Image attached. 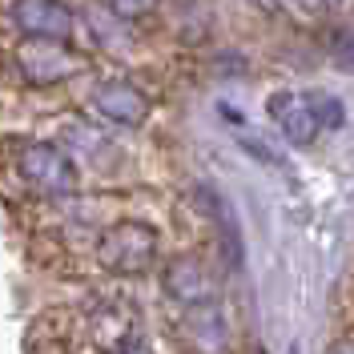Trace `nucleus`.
<instances>
[{
  "mask_svg": "<svg viewBox=\"0 0 354 354\" xmlns=\"http://www.w3.org/2000/svg\"><path fill=\"white\" fill-rule=\"evenodd\" d=\"M85 68V61L77 53H68L65 41H28L17 53V73L24 85L44 88V85H61L68 77H77Z\"/></svg>",
  "mask_w": 354,
  "mask_h": 354,
  "instance_id": "obj_4",
  "label": "nucleus"
},
{
  "mask_svg": "<svg viewBox=\"0 0 354 354\" xmlns=\"http://www.w3.org/2000/svg\"><path fill=\"white\" fill-rule=\"evenodd\" d=\"M326 354H354V338H342V342H334Z\"/></svg>",
  "mask_w": 354,
  "mask_h": 354,
  "instance_id": "obj_12",
  "label": "nucleus"
},
{
  "mask_svg": "<svg viewBox=\"0 0 354 354\" xmlns=\"http://www.w3.org/2000/svg\"><path fill=\"white\" fill-rule=\"evenodd\" d=\"M125 354H149V351H141V346H133V351H125Z\"/></svg>",
  "mask_w": 354,
  "mask_h": 354,
  "instance_id": "obj_13",
  "label": "nucleus"
},
{
  "mask_svg": "<svg viewBox=\"0 0 354 354\" xmlns=\"http://www.w3.org/2000/svg\"><path fill=\"white\" fill-rule=\"evenodd\" d=\"M266 109L274 117V125L282 129V137H290L294 145H310L318 133L326 129V121H322V97H314V93H298V88L274 93Z\"/></svg>",
  "mask_w": 354,
  "mask_h": 354,
  "instance_id": "obj_5",
  "label": "nucleus"
},
{
  "mask_svg": "<svg viewBox=\"0 0 354 354\" xmlns=\"http://www.w3.org/2000/svg\"><path fill=\"white\" fill-rule=\"evenodd\" d=\"M161 286H165V294H169V298H177L185 310L214 302L209 274H205V270H201V262H194V258H177V262L165 266V274H161Z\"/></svg>",
  "mask_w": 354,
  "mask_h": 354,
  "instance_id": "obj_8",
  "label": "nucleus"
},
{
  "mask_svg": "<svg viewBox=\"0 0 354 354\" xmlns=\"http://www.w3.org/2000/svg\"><path fill=\"white\" fill-rule=\"evenodd\" d=\"M88 105H93L97 117H105L109 125H125V129L145 125V117L153 109L149 97L133 85V81H101V85L88 93Z\"/></svg>",
  "mask_w": 354,
  "mask_h": 354,
  "instance_id": "obj_7",
  "label": "nucleus"
},
{
  "mask_svg": "<svg viewBox=\"0 0 354 354\" xmlns=\"http://www.w3.org/2000/svg\"><path fill=\"white\" fill-rule=\"evenodd\" d=\"M93 262L109 274H145L157 262V234L145 221H113L93 242Z\"/></svg>",
  "mask_w": 354,
  "mask_h": 354,
  "instance_id": "obj_2",
  "label": "nucleus"
},
{
  "mask_svg": "<svg viewBox=\"0 0 354 354\" xmlns=\"http://www.w3.org/2000/svg\"><path fill=\"white\" fill-rule=\"evenodd\" d=\"M105 4H109L113 17H121V21H141V17L153 12L157 0H105Z\"/></svg>",
  "mask_w": 354,
  "mask_h": 354,
  "instance_id": "obj_10",
  "label": "nucleus"
},
{
  "mask_svg": "<svg viewBox=\"0 0 354 354\" xmlns=\"http://www.w3.org/2000/svg\"><path fill=\"white\" fill-rule=\"evenodd\" d=\"M185 318H189V338H194L205 354H218L221 346H225V314L218 310V302L185 310Z\"/></svg>",
  "mask_w": 354,
  "mask_h": 354,
  "instance_id": "obj_9",
  "label": "nucleus"
},
{
  "mask_svg": "<svg viewBox=\"0 0 354 354\" xmlns=\"http://www.w3.org/2000/svg\"><path fill=\"white\" fill-rule=\"evenodd\" d=\"M12 177L24 194H37V198H73L77 194V165L68 161L65 149H57L48 141L17 145Z\"/></svg>",
  "mask_w": 354,
  "mask_h": 354,
  "instance_id": "obj_1",
  "label": "nucleus"
},
{
  "mask_svg": "<svg viewBox=\"0 0 354 354\" xmlns=\"http://www.w3.org/2000/svg\"><path fill=\"white\" fill-rule=\"evenodd\" d=\"M137 326H141L137 310L129 302H117V298H101V302H93L81 314V334H85V342L97 354L133 351L137 346V334H141Z\"/></svg>",
  "mask_w": 354,
  "mask_h": 354,
  "instance_id": "obj_3",
  "label": "nucleus"
},
{
  "mask_svg": "<svg viewBox=\"0 0 354 354\" xmlns=\"http://www.w3.org/2000/svg\"><path fill=\"white\" fill-rule=\"evenodd\" d=\"M298 4H302L306 12H334L342 0H298Z\"/></svg>",
  "mask_w": 354,
  "mask_h": 354,
  "instance_id": "obj_11",
  "label": "nucleus"
},
{
  "mask_svg": "<svg viewBox=\"0 0 354 354\" xmlns=\"http://www.w3.org/2000/svg\"><path fill=\"white\" fill-rule=\"evenodd\" d=\"M8 24L28 41H68L73 37V12L61 0H12Z\"/></svg>",
  "mask_w": 354,
  "mask_h": 354,
  "instance_id": "obj_6",
  "label": "nucleus"
}]
</instances>
